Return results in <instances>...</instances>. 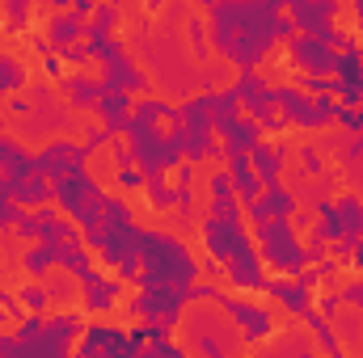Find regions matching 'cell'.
<instances>
[{
	"instance_id": "obj_1",
	"label": "cell",
	"mask_w": 363,
	"mask_h": 358,
	"mask_svg": "<svg viewBox=\"0 0 363 358\" xmlns=\"http://www.w3.org/2000/svg\"><path fill=\"white\" fill-rule=\"evenodd\" d=\"M211 25H216V47L237 64V68H254L274 38L291 34V21L279 17V4H211Z\"/></svg>"
},
{
	"instance_id": "obj_2",
	"label": "cell",
	"mask_w": 363,
	"mask_h": 358,
	"mask_svg": "<svg viewBox=\"0 0 363 358\" xmlns=\"http://www.w3.org/2000/svg\"><path fill=\"white\" fill-rule=\"evenodd\" d=\"M194 274H199V262L190 258V249L148 228L140 232V287L144 291H157V287H194Z\"/></svg>"
},
{
	"instance_id": "obj_3",
	"label": "cell",
	"mask_w": 363,
	"mask_h": 358,
	"mask_svg": "<svg viewBox=\"0 0 363 358\" xmlns=\"http://www.w3.org/2000/svg\"><path fill=\"white\" fill-rule=\"evenodd\" d=\"M258 249H262V262L279 274H300L304 270V245L296 241L291 224L287 219H267L258 224Z\"/></svg>"
},
{
	"instance_id": "obj_4",
	"label": "cell",
	"mask_w": 363,
	"mask_h": 358,
	"mask_svg": "<svg viewBox=\"0 0 363 358\" xmlns=\"http://www.w3.org/2000/svg\"><path fill=\"white\" fill-rule=\"evenodd\" d=\"M274 105L283 110V122H300L304 131H317V127H325V122H334V114H338V105L330 101V97H308V93L291 89V85H283V89H274Z\"/></svg>"
},
{
	"instance_id": "obj_5",
	"label": "cell",
	"mask_w": 363,
	"mask_h": 358,
	"mask_svg": "<svg viewBox=\"0 0 363 358\" xmlns=\"http://www.w3.org/2000/svg\"><path fill=\"white\" fill-rule=\"evenodd\" d=\"M199 232H203V245H207L211 262H220V266H228L237 253H245V249H250L241 215H233V219H224V215H207V219L199 224Z\"/></svg>"
},
{
	"instance_id": "obj_6",
	"label": "cell",
	"mask_w": 363,
	"mask_h": 358,
	"mask_svg": "<svg viewBox=\"0 0 363 358\" xmlns=\"http://www.w3.org/2000/svg\"><path fill=\"white\" fill-rule=\"evenodd\" d=\"M190 304V287H157V291H144V295H135L127 308L140 316V321H148V325H178L182 321V308Z\"/></svg>"
},
{
	"instance_id": "obj_7",
	"label": "cell",
	"mask_w": 363,
	"mask_h": 358,
	"mask_svg": "<svg viewBox=\"0 0 363 358\" xmlns=\"http://www.w3.org/2000/svg\"><path fill=\"white\" fill-rule=\"evenodd\" d=\"M237 101L254 114V122H262V127H271V131H283L287 122H283V114H274L279 105H274V89L262 81V76H254V72H245L241 81H237Z\"/></svg>"
},
{
	"instance_id": "obj_8",
	"label": "cell",
	"mask_w": 363,
	"mask_h": 358,
	"mask_svg": "<svg viewBox=\"0 0 363 358\" xmlns=\"http://www.w3.org/2000/svg\"><path fill=\"white\" fill-rule=\"evenodd\" d=\"M216 304H224V312L237 321V329L245 333V342H267L274 333V316L267 308H258V304H245V299H237V295H224L220 291V299Z\"/></svg>"
},
{
	"instance_id": "obj_9",
	"label": "cell",
	"mask_w": 363,
	"mask_h": 358,
	"mask_svg": "<svg viewBox=\"0 0 363 358\" xmlns=\"http://www.w3.org/2000/svg\"><path fill=\"white\" fill-rule=\"evenodd\" d=\"M228 282L237 287V291H267V270H262V253L258 249H245V253H237L233 262H228Z\"/></svg>"
},
{
	"instance_id": "obj_10",
	"label": "cell",
	"mask_w": 363,
	"mask_h": 358,
	"mask_svg": "<svg viewBox=\"0 0 363 358\" xmlns=\"http://www.w3.org/2000/svg\"><path fill=\"white\" fill-rule=\"evenodd\" d=\"M291 59L296 64H304V68H317V76H325V72H334V51H325L317 38H308V34H296L291 38Z\"/></svg>"
},
{
	"instance_id": "obj_11",
	"label": "cell",
	"mask_w": 363,
	"mask_h": 358,
	"mask_svg": "<svg viewBox=\"0 0 363 358\" xmlns=\"http://www.w3.org/2000/svg\"><path fill=\"white\" fill-rule=\"evenodd\" d=\"M267 291H271V299H279L291 316H308V312H313V295H308V287H300V282L271 278V282H267Z\"/></svg>"
},
{
	"instance_id": "obj_12",
	"label": "cell",
	"mask_w": 363,
	"mask_h": 358,
	"mask_svg": "<svg viewBox=\"0 0 363 358\" xmlns=\"http://www.w3.org/2000/svg\"><path fill=\"white\" fill-rule=\"evenodd\" d=\"M258 148V122L254 118H237L233 127H224V152L228 156H250Z\"/></svg>"
},
{
	"instance_id": "obj_13",
	"label": "cell",
	"mask_w": 363,
	"mask_h": 358,
	"mask_svg": "<svg viewBox=\"0 0 363 358\" xmlns=\"http://www.w3.org/2000/svg\"><path fill=\"white\" fill-rule=\"evenodd\" d=\"M123 299V282L118 278H93V282H85V308L89 312H110L114 304Z\"/></svg>"
},
{
	"instance_id": "obj_14",
	"label": "cell",
	"mask_w": 363,
	"mask_h": 358,
	"mask_svg": "<svg viewBox=\"0 0 363 358\" xmlns=\"http://www.w3.org/2000/svg\"><path fill=\"white\" fill-rule=\"evenodd\" d=\"M60 266H64L68 278H77L81 287L97 278V270H93V253H89V249H81V241H72V245H64V249H60Z\"/></svg>"
},
{
	"instance_id": "obj_15",
	"label": "cell",
	"mask_w": 363,
	"mask_h": 358,
	"mask_svg": "<svg viewBox=\"0 0 363 358\" xmlns=\"http://www.w3.org/2000/svg\"><path fill=\"white\" fill-rule=\"evenodd\" d=\"M228 178H233L237 198H245V207H250V202H258V190H262V181H258V173H254L250 156H233V161H228Z\"/></svg>"
},
{
	"instance_id": "obj_16",
	"label": "cell",
	"mask_w": 363,
	"mask_h": 358,
	"mask_svg": "<svg viewBox=\"0 0 363 358\" xmlns=\"http://www.w3.org/2000/svg\"><path fill=\"white\" fill-rule=\"evenodd\" d=\"M21 266L30 270V278H51V266H60V249L51 245H34L21 253Z\"/></svg>"
},
{
	"instance_id": "obj_17",
	"label": "cell",
	"mask_w": 363,
	"mask_h": 358,
	"mask_svg": "<svg viewBox=\"0 0 363 358\" xmlns=\"http://www.w3.org/2000/svg\"><path fill=\"white\" fill-rule=\"evenodd\" d=\"M250 165L258 169V181H267V190H274V185H279V148L258 144V148L250 152Z\"/></svg>"
},
{
	"instance_id": "obj_18",
	"label": "cell",
	"mask_w": 363,
	"mask_h": 358,
	"mask_svg": "<svg viewBox=\"0 0 363 358\" xmlns=\"http://www.w3.org/2000/svg\"><path fill=\"white\" fill-rule=\"evenodd\" d=\"M64 93L72 97V105H77V110H93V105H97V97H101V85L89 81V76H68V81H64Z\"/></svg>"
},
{
	"instance_id": "obj_19",
	"label": "cell",
	"mask_w": 363,
	"mask_h": 358,
	"mask_svg": "<svg viewBox=\"0 0 363 358\" xmlns=\"http://www.w3.org/2000/svg\"><path fill=\"white\" fill-rule=\"evenodd\" d=\"M47 337H55L60 346H72V337H81V316H77V312L47 316Z\"/></svg>"
},
{
	"instance_id": "obj_20",
	"label": "cell",
	"mask_w": 363,
	"mask_h": 358,
	"mask_svg": "<svg viewBox=\"0 0 363 358\" xmlns=\"http://www.w3.org/2000/svg\"><path fill=\"white\" fill-rule=\"evenodd\" d=\"M77 34H85V25H81L77 13H64V17L51 21V42L55 47H77Z\"/></svg>"
},
{
	"instance_id": "obj_21",
	"label": "cell",
	"mask_w": 363,
	"mask_h": 358,
	"mask_svg": "<svg viewBox=\"0 0 363 358\" xmlns=\"http://www.w3.org/2000/svg\"><path fill=\"white\" fill-rule=\"evenodd\" d=\"M262 207H267V215L271 219H287L291 211H296V194L287 190V185H274V190H267V198H258Z\"/></svg>"
},
{
	"instance_id": "obj_22",
	"label": "cell",
	"mask_w": 363,
	"mask_h": 358,
	"mask_svg": "<svg viewBox=\"0 0 363 358\" xmlns=\"http://www.w3.org/2000/svg\"><path fill=\"white\" fill-rule=\"evenodd\" d=\"M26 85V68L17 64V59H9V55H0V97L13 89H21Z\"/></svg>"
},
{
	"instance_id": "obj_23",
	"label": "cell",
	"mask_w": 363,
	"mask_h": 358,
	"mask_svg": "<svg viewBox=\"0 0 363 358\" xmlns=\"http://www.w3.org/2000/svg\"><path fill=\"white\" fill-rule=\"evenodd\" d=\"M304 321H308V329L317 333V342H321V350H325V354H338V333L330 329V321H325V316H317V312H308Z\"/></svg>"
},
{
	"instance_id": "obj_24",
	"label": "cell",
	"mask_w": 363,
	"mask_h": 358,
	"mask_svg": "<svg viewBox=\"0 0 363 358\" xmlns=\"http://www.w3.org/2000/svg\"><path fill=\"white\" fill-rule=\"evenodd\" d=\"M17 299H21V304H26L34 316H43V312H47V304H51V295H47V287H43V282H30V287H21V291H17Z\"/></svg>"
},
{
	"instance_id": "obj_25",
	"label": "cell",
	"mask_w": 363,
	"mask_h": 358,
	"mask_svg": "<svg viewBox=\"0 0 363 358\" xmlns=\"http://www.w3.org/2000/svg\"><path fill=\"white\" fill-rule=\"evenodd\" d=\"M334 118H338L342 127H351L355 135H363V110H359V105H342V110H338Z\"/></svg>"
},
{
	"instance_id": "obj_26",
	"label": "cell",
	"mask_w": 363,
	"mask_h": 358,
	"mask_svg": "<svg viewBox=\"0 0 363 358\" xmlns=\"http://www.w3.org/2000/svg\"><path fill=\"white\" fill-rule=\"evenodd\" d=\"M300 161H304V173H313V178L325 169V161L317 156V148H313V144H304V148H300Z\"/></svg>"
},
{
	"instance_id": "obj_27",
	"label": "cell",
	"mask_w": 363,
	"mask_h": 358,
	"mask_svg": "<svg viewBox=\"0 0 363 358\" xmlns=\"http://www.w3.org/2000/svg\"><path fill=\"white\" fill-rule=\"evenodd\" d=\"M17 219H21L17 202H13V198H0V232H9V228H13Z\"/></svg>"
},
{
	"instance_id": "obj_28",
	"label": "cell",
	"mask_w": 363,
	"mask_h": 358,
	"mask_svg": "<svg viewBox=\"0 0 363 358\" xmlns=\"http://www.w3.org/2000/svg\"><path fill=\"white\" fill-rule=\"evenodd\" d=\"M17 236H26V241H38V211L17 219Z\"/></svg>"
},
{
	"instance_id": "obj_29",
	"label": "cell",
	"mask_w": 363,
	"mask_h": 358,
	"mask_svg": "<svg viewBox=\"0 0 363 358\" xmlns=\"http://www.w3.org/2000/svg\"><path fill=\"white\" fill-rule=\"evenodd\" d=\"M118 185H123V190H140V185H144V173H140V169H118Z\"/></svg>"
},
{
	"instance_id": "obj_30",
	"label": "cell",
	"mask_w": 363,
	"mask_h": 358,
	"mask_svg": "<svg viewBox=\"0 0 363 358\" xmlns=\"http://www.w3.org/2000/svg\"><path fill=\"white\" fill-rule=\"evenodd\" d=\"M359 333H363V316H342V337L359 342Z\"/></svg>"
},
{
	"instance_id": "obj_31",
	"label": "cell",
	"mask_w": 363,
	"mask_h": 358,
	"mask_svg": "<svg viewBox=\"0 0 363 358\" xmlns=\"http://www.w3.org/2000/svg\"><path fill=\"white\" fill-rule=\"evenodd\" d=\"M338 299H347V304H355V308H363V282H347Z\"/></svg>"
},
{
	"instance_id": "obj_32",
	"label": "cell",
	"mask_w": 363,
	"mask_h": 358,
	"mask_svg": "<svg viewBox=\"0 0 363 358\" xmlns=\"http://www.w3.org/2000/svg\"><path fill=\"white\" fill-rule=\"evenodd\" d=\"M359 156H363V135L355 139V144H347V148H342V165H355Z\"/></svg>"
},
{
	"instance_id": "obj_33",
	"label": "cell",
	"mask_w": 363,
	"mask_h": 358,
	"mask_svg": "<svg viewBox=\"0 0 363 358\" xmlns=\"http://www.w3.org/2000/svg\"><path fill=\"white\" fill-rule=\"evenodd\" d=\"M338 308H342L338 295H325V299H321V312H325V316H338Z\"/></svg>"
},
{
	"instance_id": "obj_34",
	"label": "cell",
	"mask_w": 363,
	"mask_h": 358,
	"mask_svg": "<svg viewBox=\"0 0 363 358\" xmlns=\"http://www.w3.org/2000/svg\"><path fill=\"white\" fill-rule=\"evenodd\" d=\"M89 59V47H68V64H85Z\"/></svg>"
},
{
	"instance_id": "obj_35",
	"label": "cell",
	"mask_w": 363,
	"mask_h": 358,
	"mask_svg": "<svg viewBox=\"0 0 363 358\" xmlns=\"http://www.w3.org/2000/svg\"><path fill=\"white\" fill-rule=\"evenodd\" d=\"M351 266H355V270H363V236L355 241V249H351Z\"/></svg>"
},
{
	"instance_id": "obj_36",
	"label": "cell",
	"mask_w": 363,
	"mask_h": 358,
	"mask_svg": "<svg viewBox=\"0 0 363 358\" xmlns=\"http://www.w3.org/2000/svg\"><path fill=\"white\" fill-rule=\"evenodd\" d=\"M194 181V169L190 165H178V185H190Z\"/></svg>"
},
{
	"instance_id": "obj_37",
	"label": "cell",
	"mask_w": 363,
	"mask_h": 358,
	"mask_svg": "<svg viewBox=\"0 0 363 358\" xmlns=\"http://www.w3.org/2000/svg\"><path fill=\"white\" fill-rule=\"evenodd\" d=\"M0 274H4V249H0Z\"/></svg>"
},
{
	"instance_id": "obj_38",
	"label": "cell",
	"mask_w": 363,
	"mask_h": 358,
	"mask_svg": "<svg viewBox=\"0 0 363 358\" xmlns=\"http://www.w3.org/2000/svg\"><path fill=\"white\" fill-rule=\"evenodd\" d=\"M140 358H157V354H152V350H148V354H140Z\"/></svg>"
}]
</instances>
